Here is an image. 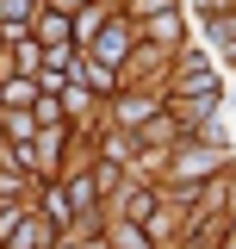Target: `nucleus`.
I'll list each match as a JSON object with an SVG mask.
<instances>
[{
  "instance_id": "f257e3e1",
  "label": "nucleus",
  "mask_w": 236,
  "mask_h": 249,
  "mask_svg": "<svg viewBox=\"0 0 236 249\" xmlns=\"http://www.w3.org/2000/svg\"><path fill=\"white\" fill-rule=\"evenodd\" d=\"M0 100H6V106L19 112V106H25V100H31V81H6V93H0Z\"/></svg>"
}]
</instances>
